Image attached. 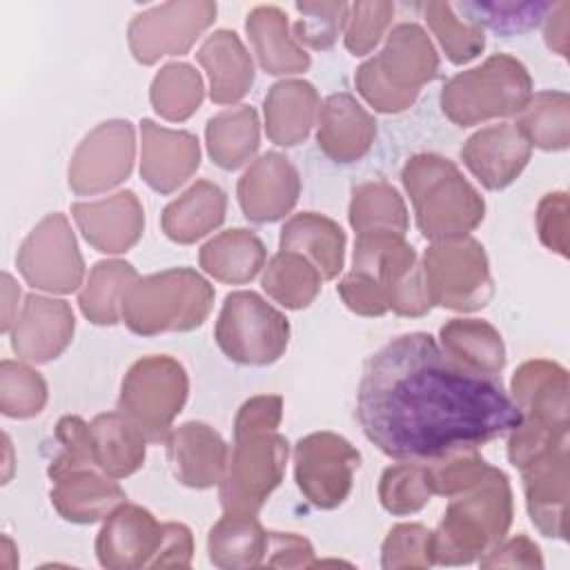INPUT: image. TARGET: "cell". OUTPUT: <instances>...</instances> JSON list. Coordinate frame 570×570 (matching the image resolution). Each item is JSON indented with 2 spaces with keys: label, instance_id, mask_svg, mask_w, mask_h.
Returning <instances> with one entry per match:
<instances>
[{
  "label": "cell",
  "instance_id": "cell-55",
  "mask_svg": "<svg viewBox=\"0 0 570 570\" xmlns=\"http://www.w3.org/2000/svg\"><path fill=\"white\" fill-rule=\"evenodd\" d=\"M191 554H194L191 530L183 523L169 521V523H163V541L149 568H174V566L187 568L191 563Z\"/></svg>",
  "mask_w": 570,
  "mask_h": 570
},
{
  "label": "cell",
  "instance_id": "cell-23",
  "mask_svg": "<svg viewBox=\"0 0 570 570\" xmlns=\"http://www.w3.org/2000/svg\"><path fill=\"white\" fill-rule=\"evenodd\" d=\"M510 390L523 421L568 434V370L563 365L546 358L525 361L514 372Z\"/></svg>",
  "mask_w": 570,
  "mask_h": 570
},
{
  "label": "cell",
  "instance_id": "cell-32",
  "mask_svg": "<svg viewBox=\"0 0 570 570\" xmlns=\"http://www.w3.org/2000/svg\"><path fill=\"white\" fill-rule=\"evenodd\" d=\"M91 452L96 465L114 476L125 479L145 463V432L120 410L98 414L89 423Z\"/></svg>",
  "mask_w": 570,
  "mask_h": 570
},
{
  "label": "cell",
  "instance_id": "cell-31",
  "mask_svg": "<svg viewBox=\"0 0 570 570\" xmlns=\"http://www.w3.org/2000/svg\"><path fill=\"white\" fill-rule=\"evenodd\" d=\"M225 191L216 183L203 178L163 209L160 227L169 240L191 245L214 232L225 220Z\"/></svg>",
  "mask_w": 570,
  "mask_h": 570
},
{
  "label": "cell",
  "instance_id": "cell-16",
  "mask_svg": "<svg viewBox=\"0 0 570 570\" xmlns=\"http://www.w3.org/2000/svg\"><path fill=\"white\" fill-rule=\"evenodd\" d=\"M163 541V523L136 503H120L96 537V557L102 568H149Z\"/></svg>",
  "mask_w": 570,
  "mask_h": 570
},
{
  "label": "cell",
  "instance_id": "cell-49",
  "mask_svg": "<svg viewBox=\"0 0 570 570\" xmlns=\"http://www.w3.org/2000/svg\"><path fill=\"white\" fill-rule=\"evenodd\" d=\"M392 2H354L345 20V47L352 56L370 53L392 22Z\"/></svg>",
  "mask_w": 570,
  "mask_h": 570
},
{
  "label": "cell",
  "instance_id": "cell-12",
  "mask_svg": "<svg viewBox=\"0 0 570 570\" xmlns=\"http://www.w3.org/2000/svg\"><path fill=\"white\" fill-rule=\"evenodd\" d=\"M358 465V450L336 432H312L294 445L296 485L321 510H334L350 497Z\"/></svg>",
  "mask_w": 570,
  "mask_h": 570
},
{
  "label": "cell",
  "instance_id": "cell-56",
  "mask_svg": "<svg viewBox=\"0 0 570 570\" xmlns=\"http://www.w3.org/2000/svg\"><path fill=\"white\" fill-rule=\"evenodd\" d=\"M568 13H570V4L568 2H559L552 4L550 11L546 13V24H543V36L548 47L559 53V56H568Z\"/></svg>",
  "mask_w": 570,
  "mask_h": 570
},
{
  "label": "cell",
  "instance_id": "cell-10",
  "mask_svg": "<svg viewBox=\"0 0 570 570\" xmlns=\"http://www.w3.org/2000/svg\"><path fill=\"white\" fill-rule=\"evenodd\" d=\"M421 267L432 305L474 312L485 307L494 294L488 256L476 238L463 236L432 243L423 254Z\"/></svg>",
  "mask_w": 570,
  "mask_h": 570
},
{
  "label": "cell",
  "instance_id": "cell-18",
  "mask_svg": "<svg viewBox=\"0 0 570 570\" xmlns=\"http://www.w3.org/2000/svg\"><path fill=\"white\" fill-rule=\"evenodd\" d=\"M301 194L296 167L278 151L258 156L238 178L236 196L252 223H274L289 214Z\"/></svg>",
  "mask_w": 570,
  "mask_h": 570
},
{
  "label": "cell",
  "instance_id": "cell-17",
  "mask_svg": "<svg viewBox=\"0 0 570 570\" xmlns=\"http://www.w3.org/2000/svg\"><path fill=\"white\" fill-rule=\"evenodd\" d=\"M76 318L62 298L29 294L9 330L11 350L29 363H49L71 343Z\"/></svg>",
  "mask_w": 570,
  "mask_h": 570
},
{
  "label": "cell",
  "instance_id": "cell-57",
  "mask_svg": "<svg viewBox=\"0 0 570 570\" xmlns=\"http://www.w3.org/2000/svg\"><path fill=\"white\" fill-rule=\"evenodd\" d=\"M20 298V287L13 283V278L9 274H2V301H4V309H2V332H9L11 325H13V314L18 316L16 312V303Z\"/></svg>",
  "mask_w": 570,
  "mask_h": 570
},
{
  "label": "cell",
  "instance_id": "cell-46",
  "mask_svg": "<svg viewBox=\"0 0 570 570\" xmlns=\"http://www.w3.org/2000/svg\"><path fill=\"white\" fill-rule=\"evenodd\" d=\"M381 566L385 570L434 566V532L423 523L394 525L383 541Z\"/></svg>",
  "mask_w": 570,
  "mask_h": 570
},
{
  "label": "cell",
  "instance_id": "cell-15",
  "mask_svg": "<svg viewBox=\"0 0 570 570\" xmlns=\"http://www.w3.org/2000/svg\"><path fill=\"white\" fill-rule=\"evenodd\" d=\"M136 138L129 120H107L94 127L69 160V187L78 196L109 191L129 178Z\"/></svg>",
  "mask_w": 570,
  "mask_h": 570
},
{
  "label": "cell",
  "instance_id": "cell-39",
  "mask_svg": "<svg viewBox=\"0 0 570 570\" xmlns=\"http://www.w3.org/2000/svg\"><path fill=\"white\" fill-rule=\"evenodd\" d=\"M321 281V272L303 254L281 249L267 263L261 285L283 307L303 309L318 296Z\"/></svg>",
  "mask_w": 570,
  "mask_h": 570
},
{
  "label": "cell",
  "instance_id": "cell-14",
  "mask_svg": "<svg viewBox=\"0 0 570 570\" xmlns=\"http://www.w3.org/2000/svg\"><path fill=\"white\" fill-rule=\"evenodd\" d=\"M216 11L218 7L212 0H174L156 4L134 16L129 22V49L140 65H154L165 56L187 53L214 22Z\"/></svg>",
  "mask_w": 570,
  "mask_h": 570
},
{
  "label": "cell",
  "instance_id": "cell-3",
  "mask_svg": "<svg viewBox=\"0 0 570 570\" xmlns=\"http://www.w3.org/2000/svg\"><path fill=\"white\" fill-rule=\"evenodd\" d=\"M416 227L428 240H454L481 225L485 203L461 169L439 154H416L401 171Z\"/></svg>",
  "mask_w": 570,
  "mask_h": 570
},
{
  "label": "cell",
  "instance_id": "cell-2",
  "mask_svg": "<svg viewBox=\"0 0 570 570\" xmlns=\"http://www.w3.org/2000/svg\"><path fill=\"white\" fill-rule=\"evenodd\" d=\"M434 532V563L468 566L505 539L512 523V488L503 470L488 472L468 490L450 497Z\"/></svg>",
  "mask_w": 570,
  "mask_h": 570
},
{
  "label": "cell",
  "instance_id": "cell-20",
  "mask_svg": "<svg viewBox=\"0 0 570 570\" xmlns=\"http://www.w3.org/2000/svg\"><path fill=\"white\" fill-rule=\"evenodd\" d=\"M71 216L85 240L102 254L131 249L145 229V209L131 189L91 203H73Z\"/></svg>",
  "mask_w": 570,
  "mask_h": 570
},
{
  "label": "cell",
  "instance_id": "cell-4",
  "mask_svg": "<svg viewBox=\"0 0 570 570\" xmlns=\"http://www.w3.org/2000/svg\"><path fill=\"white\" fill-rule=\"evenodd\" d=\"M439 73V53L416 22L396 24L383 49L367 58L354 76L358 94L381 114H399L414 105L421 87Z\"/></svg>",
  "mask_w": 570,
  "mask_h": 570
},
{
  "label": "cell",
  "instance_id": "cell-24",
  "mask_svg": "<svg viewBox=\"0 0 570 570\" xmlns=\"http://www.w3.org/2000/svg\"><path fill=\"white\" fill-rule=\"evenodd\" d=\"M525 505L532 525L552 539H566L568 517V445L521 470Z\"/></svg>",
  "mask_w": 570,
  "mask_h": 570
},
{
  "label": "cell",
  "instance_id": "cell-25",
  "mask_svg": "<svg viewBox=\"0 0 570 570\" xmlns=\"http://www.w3.org/2000/svg\"><path fill=\"white\" fill-rule=\"evenodd\" d=\"M174 476L194 490L216 485L227 465V443L203 421H187L165 439Z\"/></svg>",
  "mask_w": 570,
  "mask_h": 570
},
{
  "label": "cell",
  "instance_id": "cell-29",
  "mask_svg": "<svg viewBox=\"0 0 570 570\" xmlns=\"http://www.w3.org/2000/svg\"><path fill=\"white\" fill-rule=\"evenodd\" d=\"M245 29L261 69L269 76L303 73L309 69V53L289 33L283 9L261 4L247 13Z\"/></svg>",
  "mask_w": 570,
  "mask_h": 570
},
{
  "label": "cell",
  "instance_id": "cell-28",
  "mask_svg": "<svg viewBox=\"0 0 570 570\" xmlns=\"http://www.w3.org/2000/svg\"><path fill=\"white\" fill-rule=\"evenodd\" d=\"M209 78V98L216 105L238 102L254 82V62L236 31H214L196 51Z\"/></svg>",
  "mask_w": 570,
  "mask_h": 570
},
{
  "label": "cell",
  "instance_id": "cell-30",
  "mask_svg": "<svg viewBox=\"0 0 570 570\" xmlns=\"http://www.w3.org/2000/svg\"><path fill=\"white\" fill-rule=\"evenodd\" d=\"M283 252L303 254L325 281L336 278L345 258V232L332 218L316 212H301L292 216L278 240Z\"/></svg>",
  "mask_w": 570,
  "mask_h": 570
},
{
  "label": "cell",
  "instance_id": "cell-43",
  "mask_svg": "<svg viewBox=\"0 0 570 570\" xmlns=\"http://www.w3.org/2000/svg\"><path fill=\"white\" fill-rule=\"evenodd\" d=\"M423 16L443 47L445 56L454 65H465L476 58L485 47L483 27L459 18L450 2H428L423 4Z\"/></svg>",
  "mask_w": 570,
  "mask_h": 570
},
{
  "label": "cell",
  "instance_id": "cell-8",
  "mask_svg": "<svg viewBox=\"0 0 570 570\" xmlns=\"http://www.w3.org/2000/svg\"><path fill=\"white\" fill-rule=\"evenodd\" d=\"M187 392L189 379L176 358L167 354L142 356L122 379L118 410L127 414L149 441L160 443L185 407Z\"/></svg>",
  "mask_w": 570,
  "mask_h": 570
},
{
  "label": "cell",
  "instance_id": "cell-1",
  "mask_svg": "<svg viewBox=\"0 0 570 570\" xmlns=\"http://www.w3.org/2000/svg\"><path fill=\"white\" fill-rule=\"evenodd\" d=\"M354 414L367 441L403 461L479 448L521 423L494 376L465 370L425 332L401 334L365 361Z\"/></svg>",
  "mask_w": 570,
  "mask_h": 570
},
{
  "label": "cell",
  "instance_id": "cell-9",
  "mask_svg": "<svg viewBox=\"0 0 570 570\" xmlns=\"http://www.w3.org/2000/svg\"><path fill=\"white\" fill-rule=\"evenodd\" d=\"M214 338L223 354L240 365L278 361L289 341V321L256 292H232L220 307Z\"/></svg>",
  "mask_w": 570,
  "mask_h": 570
},
{
  "label": "cell",
  "instance_id": "cell-41",
  "mask_svg": "<svg viewBox=\"0 0 570 570\" xmlns=\"http://www.w3.org/2000/svg\"><path fill=\"white\" fill-rule=\"evenodd\" d=\"M205 96L200 73L187 62L165 65L151 80L149 100L154 111L169 120L183 122L196 114Z\"/></svg>",
  "mask_w": 570,
  "mask_h": 570
},
{
  "label": "cell",
  "instance_id": "cell-36",
  "mask_svg": "<svg viewBox=\"0 0 570 570\" xmlns=\"http://www.w3.org/2000/svg\"><path fill=\"white\" fill-rule=\"evenodd\" d=\"M207 151L212 160L223 169L243 167L261 145L258 114L249 105L227 107L205 127Z\"/></svg>",
  "mask_w": 570,
  "mask_h": 570
},
{
  "label": "cell",
  "instance_id": "cell-53",
  "mask_svg": "<svg viewBox=\"0 0 570 570\" xmlns=\"http://www.w3.org/2000/svg\"><path fill=\"white\" fill-rule=\"evenodd\" d=\"M265 566L269 568H309L316 566L312 543L294 532H267Z\"/></svg>",
  "mask_w": 570,
  "mask_h": 570
},
{
  "label": "cell",
  "instance_id": "cell-11",
  "mask_svg": "<svg viewBox=\"0 0 570 570\" xmlns=\"http://www.w3.org/2000/svg\"><path fill=\"white\" fill-rule=\"evenodd\" d=\"M289 443L276 430L234 436L225 472L218 481L225 512L256 514L285 474Z\"/></svg>",
  "mask_w": 570,
  "mask_h": 570
},
{
  "label": "cell",
  "instance_id": "cell-19",
  "mask_svg": "<svg viewBox=\"0 0 570 570\" xmlns=\"http://www.w3.org/2000/svg\"><path fill=\"white\" fill-rule=\"evenodd\" d=\"M51 479V505L71 523H96L127 501L125 490L98 465H71L47 472Z\"/></svg>",
  "mask_w": 570,
  "mask_h": 570
},
{
  "label": "cell",
  "instance_id": "cell-7",
  "mask_svg": "<svg viewBox=\"0 0 570 570\" xmlns=\"http://www.w3.org/2000/svg\"><path fill=\"white\" fill-rule=\"evenodd\" d=\"M419 267L405 234L376 229L356 234L352 269L341 278V301L361 316H383L399 287Z\"/></svg>",
  "mask_w": 570,
  "mask_h": 570
},
{
  "label": "cell",
  "instance_id": "cell-50",
  "mask_svg": "<svg viewBox=\"0 0 570 570\" xmlns=\"http://www.w3.org/2000/svg\"><path fill=\"white\" fill-rule=\"evenodd\" d=\"M568 445V434L543 428L532 421H523L510 430L508 439V459L514 468L523 470L530 463L543 459L546 454L554 452L557 448Z\"/></svg>",
  "mask_w": 570,
  "mask_h": 570
},
{
  "label": "cell",
  "instance_id": "cell-37",
  "mask_svg": "<svg viewBox=\"0 0 570 570\" xmlns=\"http://www.w3.org/2000/svg\"><path fill=\"white\" fill-rule=\"evenodd\" d=\"M138 281V272L127 261H100L91 267L78 305L94 325H116L127 289Z\"/></svg>",
  "mask_w": 570,
  "mask_h": 570
},
{
  "label": "cell",
  "instance_id": "cell-51",
  "mask_svg": "<svg viewBox=\"0 0 570 570\" xmlns=\"http://www.w3.org/2000/svg\"><path fill=\"white\" fill-rule=\"evenodd\" d=\"M568 194L566 191H552L546 194L537 205V232L541 243L559 254L568 256Z\"/></svg>",
  "mask_w": 570,
  "mask_h": 570
},
{
  "label": "cell",
  "instance_id": "cell-6",
  "mask_svg": "<svg viewBox=\"0 0 570 570\" xmlns=\"http://www.w3.org/2000/svg\"><path fill=\"white\" fill-rule=\"evenodd\" d=\"M532 98V78L521 60L494 53L483 65L452 76L441 89V109L459 127L517 116Z\"/></svg>",
  "mask_w": 570,
  "mask_h": 570
},
{
  "label": "cell",
  "instance_id": "cell-42",
  "mask_svg": "<svg viewBox=\"0 0 570 570\" xmlns=\"http://www.w3.org/2000/svg\"><path fill=\"white\" fill-rule=\"evenodd\" d=\"M432 479L425 463H396L383 470L379 481L381 505L396 517L419 512L432 499Z\"/></svg>",
  "mask_w": 570,
  "mask_h": 570
},
{
  "label": "cell",
  "instance_id": "cell-48",
  "mask_svg": "<svg viewBox=\"0 0 570 570\" xmlns=\"http://www.w3.org/2000/svg\"><path fill=\"white\" fill-rule=\"evenodd\" d=\"M488 468L490 463L476 452V448L445 454L441 459L430 461L428 465L432 490L434 494H443V497H454L468 490L488 472Z\"/></svg>",
  "mask_w": 570,
  "mask_h": 570
},
{
  "label": "cell",
  "instance_id": "cell-47",
  "mask_svg": "<svg viewBox=\"0 0 570 570\" xmlns=\"http://www.w3.org/2000/svg\"><path fill=\"white\" fill-rule=\"evenodd\" d=\"M296 11L303 16L296 20L292 36L298 45L312 49H330L338 40L341 29L345 27L350 4L345 2H296Z\"/></svg>",
  "mask_w": 570,
  "mask_h": 570
},
{
  "label": "cell",
  "instance_id": "cell-35",
  "mask_svg": "<svg viewBox=\"0 0 570 570\" xmlns=\"http://www.w3.org/2000/svg\"><path fill=\"white\" fill-rule=\"evenodd\" d=\"M198 263L216 281L243 285L265 267V245L249 229H225L200 247Z\"/></svg>",
  "mask_w": 570,
  "mask_h": 570
},
{
  "label": "cell",
  "instance_id": "cell-27",
  "mask_svg": "<svg viewBox=\"0 0 570 570\" xmlns=\"http://www.w3.org/2000/svg\"><path fill=\"white\" fill-rule=\"evenodd\" d=\"M321 96L307 80H281L269 87L263 111L265 131L274 145H301L318 122Z\"/></svg>",
  "mask_w": 570,
  "mask_h": 570
},
{
  "label": "cell",
  "instance_id": "cell-40",
  "mask_svg": "<svg viewBox=\"0 0 570 570\" xmlns=\"http://www.w3.org/2000/svg\"><path fill=\"white\" fill-rule=\"evenodd\" d=\"M350 225L356 234L387 229L396 234L407 232V209L401 194L385 180H372L352 189L347 209Z\"/></svg>",
  "mask_w": 570,
  "mask_h": 570
},
{
  "label": "cell",
  "instance_id": "cell-34",
  "mask_svg": "<svg viewBox=\"0 0 570 570\" xmlns=\"http://www.w3.org/2000/svg\"><path fill=\"white\" fill-rule=\"evenodd\" d=\"M207 552L209 561L225 570L263 566L267 530L252 512H225L209 530Z\"/></svg>",
  "mask_w": 570,
  "mask_h": 570
},
{
  "label": "cell",
  "instance_id": "cell-38",
  "mask_svg": "<svg viewBox=\"0 0 570 570\" xmlns=\"http://www.w3.org/2000/svg\"><path fill=\"white\" fill-rule=\"evenodd\" d=\"M517 129L530 142L546 151H561L570 145V96L546 89L532 94L530 102L517 114Z\"/></svg>",
  "mask_w": 570,
  "mask_h": 570
},
{
  "label": "cell",
  "instance_id": "cell-13",
  "mask_svg": "<svg viewBox=\"0 0 570 570\" xmlns=\"http://www.w3.org/2000/svg\"><path fill=\"white\" fill-rule=\"evenodd\" d=\"M22 278L42 292L69 294L82 285L85 261L65 214H47L22 240L18 256Z\"/></svg>",
  "mask_w": 570,
  "mask_h": 570
},
{
  "label": "cell",
  "instance_id": "cell-54",
  "mask_svg": "<svg viewBox=\"0 0 570 570\" xmlns=\"http://www.w3.org/2000/svg\"><path fill=\"white\" fill-rule=\"evenodd\" d=\"M283 416V399L276 394H261L245 401L234 421V436L249 432L276 430Z\"/></svg>",
  "mask_w": 570,
  "mask_h": 570
},
{
  "label": "cell",
  "instance_id": "cell-45",
  "mask_svg": "<svg viewBox=\"0 0 570 570\" xmlns=\"http://www.w3.org/2000/svg\"><path fill=\"white\" fill-rule=\"evenodd\" d=\"M550 2H465L459 4L468 13L465 20L474 24H485L497 33L510 36L530 31L550 11Z\"/></svg>",
  "mask_w": 570,
  "mask_h": 570
},
{
  "label": "cell",
  "instance_id": "cell-52",
  "mask_svg": "<svg viewBox=\"0 0 570 570\" xmlns=\"http://www.w3.org/2000/svg\"><path fill=\"white\" fill-rule=\"evenodd\" d=\"M481 568H543L539 546L525 534L501 539L479 559Z\"/></svg>",
  "mask_w": 570,
  "mask_h": 570
},
{
  "label": "cell",
  "instance_id": "cell-26",
  "mask_svg": "<svg viewBox=\"0 0 570 570\" xmlns=\"http://www.w3.org/2000/svg\"><path fill=\"white\" fill-rule=\"evenodd\" d=\"M316 125L318 149L336 163L361 160L376 138L374 116L347 91L325 98Z\"/></svg>",
  "mask_w": 570,
  "mask_h": 570
},
{
  "label": "cell",
  "instance_id": "cell-44",
  "mask_svg": "<svg viewBox=\"0 0 570 570\" xmlns=\"http://www.w3.org/2000/svg\"><path fill=\"white\" fill-rule=\"evenodd\" d=\"M47 403L45 379L24 363H0V410L11 419H29L42 412Z\"/></svg>",
  "mask_w": 570,
  "mask_h": 570
},
{
  "label": "cell",
  "instance_id": "cell-5",
  "mask_svg": "<svg viewBox=\"0 0 570 570\" xmlns=\"http://www.w3.org/2000/svg\"><path fill=\"white\" fill-rule=\"evenodd\" d=\"M214 287L191 267H171L138 278L125 294L120 318L140 336L189 332L209 316Z\"/></svg>",
  "mask_w": 570,
  "mask_h": 570
},
{
  "label": "cell",
  "instance_id": "cell-33",
  "mask_svg": "<svg viewBox=\"0 0 570 570\" xmlns=\"http://www.w3.org/2000/svg\"><path fill=\"white\" fill-rule=\"evenodd\" d=\"M443 352L470 372L497 376L505 367V345L494 325L481 318H452L441 332Z\"/></svg>",
  "mask_w": 570,
  "mask_h": 570
},
{
  "label": "cell",
  "instance_id": "cell-21",
  "mask_svg": "<svg viewBox=\"0 0 570 570\" xmlns=\"http://www.w3.org/2000/svg\"><path fill=\"white\" fill-rule=\"evenodd\" d=\"M140 176L154 191H176L200 167V145L194 134L160 127L145 118L140 122Z\"/></svg>",
  "mask_w": 570,
  "mask_h": 570
},
{
  "label": "cell",
  "instance_id": "cell-22",
  "mask_svg": "<svg viewBox=\"0 0 570 570\" xmlns=\"http://www.w3.org/2000/svg\"><path fill=\"white\" fill-rule=\"evenodd\" d=\"M530 154L532 147L514 122L483 127L461 147L463 165L492 191L512 185L525 169Z\"/></svg>",
  "mask_w": 570,
  "mask_h": 570
}]
</instances>
